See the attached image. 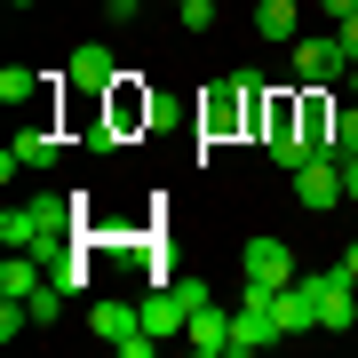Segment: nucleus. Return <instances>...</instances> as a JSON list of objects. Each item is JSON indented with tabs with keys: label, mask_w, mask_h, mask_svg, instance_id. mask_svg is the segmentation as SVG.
<instances>
[{
	"label": "nucleus",
	"mask_w": 358,
	"mask_h": 358,
	"mask_svg": "<svg viewBox=\"0 0 358 358\" xmlns=\"http://www.w3.org/2000/svg\"><path fill=\"white\" fill-rule=\"evenodd\" d=\"M8 152H16V159H24V167H48L56 152H64V136H56V128H24V136H16V143H8Z\"/></svg>",
	"instance_id": "nucleus-15"
},
{
	"label": "nucleus",
	"mask_w": 358,
	"mask_h": 358,
	"mask_svg": "<svg viewBox=\"0 0 358 358\" xmlns=\"http://www.w3.org/2000/svg\"><path fill=\"white\" fill-rule=\"evenodd\" d=\"M112 16H120V24H136V16H143V0H112Z\"/></svg>",
	"instance_id": "nucleus-22"
},
{
	"label": "nucleus",
	"mask_w": 358,
	"mask_h": 358,
	"mask_svg": "<svg viewBox=\"0 0 358 358\" xmlns=\"http://www.w3.org/2000/svg\"><path fill=\"white\" fill-rule=\"evenodd\" d=\"M263 80L255 72H231V80H215V88H207L199 96V136L207 143H223V136H239V128H255V120H263Z\"/></svg>",
	"instance_id": "nucleus-2"
},
{
	"label": "nucleus",
	"mask_w": 358,
	"mask_h": 358,
	"mask_svg": "<svg viewBox=\"0 0 358 358\" xmlns=\"http://www.w3.org/2000/svg\"><path fill=\"white\" fill-rule=\"evenodd\" d=\"M64 80H72L80 96H112V88H120V56L103 48V40H80L72 64H64Z\"/></svg>",
	"instance_id": "nucleus-8"
},
{
	"label": "nucleus",
	"mask_w": 358,
	"mask_h": 358,
	"mask_svg": "<svg viewBox=\"0 0 358 358\" xmlns=\"http://www.w3.org/2000/svg\"><path fill=\"white\" fill-rule=\"evenodd\" d=\"M294 80L303 88H334V80H350V48L334 32H303L294 40Z\"/></svg>",
	"instance_id": "nucleus-4"
},
{
	"label": "nucleus",
	"mask_w": 358,
	"mask_h": 358,
	"mask_svg": "<svg viewBox=\"0 0 358 358\" xmlns=\"http://www.w3.org/2000/svg\"><path fill=\"white\" fill-rule=\"evenodd\" d=\"M343 192H350V199H358V152H350V159H343Z\"/></svg>",
	"instance_id": "nucleus-23"
},
{
	"label": "nucleus",
	"mask_w": 358,
	"mask_h": 358,
	"mask_svg": "<svg viewBox=\"0 0 358 358\" xmlns=\"http://www.w3.org/2000/svg\"><path fill=\"white\" fill-rule=\"evenodd\" d=\"M334 271H343V279H350V287H358V239H350V247H343V263H334Z\"/></svg>",
	"instance_id": "nucleus-20"
},
{
	"label": "nucleus",
	"mask_w": 358,
	"mask_h": 358,
	"mask_svg": "<svg viewBox=\"0 0 358 358\" xmlns=\"http://www.w3.org/2000/svg\"><path fill=\"white\" fill-rule=\"evenodd\" d=\"M271 319H279V334H319V271H294L271 294Z\"/></svg>",
	"instance_id": "nucleus-5"
},
{
	"label": "nucleus",
	"mask_w": 358,
	"mask_h": 358,
	"mask_svg": "<svg viewBox=\"0 0 358 358\" xmlns=\"http://www.w3.org/2000/svg\"><path fill=\"white\" fill-rule=\"evenodd\" d=\"M8 8H40V0H8Z\"/></svg>",
	"instance_id": "nucleus-25"
},
{
	"label": "nucleus",
	"mask_w": 358,
	"mask_h": 358,
	"mask_svg": "<svg viewBox=\"0 0 358 358\" xmlns=\"http://www.w3.org/2000/svg\"><path fill=\"white\" fill-rule=\"evenodd\" d=\"M327 152H334V159H350V152H358V96H350V103H334V136H327Z\"/></svg>",
	"instance_id": "nucleus-17"
},
{
	"label": "nucleus",
	"mask_w": 358,
	"mask_h": 358,
	"mask_svg": "<svg viewBox=\"0 0 358 358\" xmlns=\"http://www.w3.org/2000/svg\"><path fill=\"white\" fill-rule=\"evenodd\" d=\"M40 80H48V72H32V64H8V72H0V103H8V112L40 103Z\"/></svg>",
	"instance_id": "nucleus-14"
},
{
	"label": "nucleus",
	"mask_w": 358,
	"mask_h": 358,
	"mask_svg": "<svg viewBox=\"0 0 358 358\" xmlns=\"http://www.w3.org/2000/svg\"><path fill=\"white\" fill-rule=\"evenodd\" d=\"M358 327V294L343 271H319V334H350Z\"/></svg>",
	"instance_id": "nucleus-11"
},
{
	"label": "nucleus",
	"mask_w": 358,
	"mask_h": 358,
	"mask_svg": "<svg viewBox=\"0 0 358 358\" xmlns=\"http://www.w3.org/2000/svg\"><path fill=\"white\" fill-rule=\"evenodd\" d=\"M255 32L294 48V40H303V8H294V0H255Z\"/></svg>",
	"instance_id": "nucleus-12"
},
{
	"label": "nucleus",
	"mask_w": 358,
	"mask_h": 358,
	"mask_svg": "<svg viewBox=\"0 0 358 358\" xmlns=\"http://www.w3.org/2000/svg\"><path fill=\"white\" fill-rule=\"evenodd\" d=\"M176 16H183L192 32H207V24H215V0H176Z\"/></svg>",
	"instance_id": "nucleus-18"
},
{
	"label": "nucleus",
	"mask_w": 358,
	"mask_h": 358,
	"mask_svg": "<svg viewBox=\"0 0 358 358\" xmlns=\"http://www.w3.org/2000/svg\"><path fill=\"white\" fill-rule=\"evenodd\" d=\"M247 287H255V294H279L287 279H294V247L287 239H271V231H263V239H247Z\"/></svg>",
	"instance_id": "nucleus-7"
},
{
	"label": "nucleus",
	"mask_w": 358,
	"mask_h": 358,
	"mask_svg": "<svg viewBox=\"0 0 358 358\" xmlns=\"http://www.w3.org/2000/svg\"><path fill=\"white\" fill-rule=\"evenodd\" d=\"M103 103H112L103 136H128V128H152V120H159V96H152V88H128V72H120V88L103 96Z\"/></svg>",
	"instance_id": "nucleus-9"
},
{
	"label": "nucleus",
	"mask_w": 358,
	"mask_h": 358,
	"mask_svg": "<svg viewBox=\"0 0 358 358\" xmlns=\"http://www.w3.org/2000/svg\"><path fill=\"white\" fill-rule=\"evenodd\" d=\"M319 8L334 16V24H343V16H358V0H319Z\"/></svg>",
	"instance_id": "nucleus-21"
},
{
	"label": "nucleus",
	"mask_w": 358,
	"mask_h": 358,
	"mask_svg": "<svg viewBox=\"0 0 358 358\" xmlns=\"http://www.w3.org/2000/svg\"><path fill=\"white\" fill-rule=\"evenodd\" d=\"M72 223H88L80 215V199H16V207H0V247H24V255H64V239H72Z\"/></svg>",
	"instance_id": "nucleus-1"
},
{
	"label": "nucleus",
	"mask_w": 358,
	"mask_h": 358,
	"mask_svg": "<svg viewBox=\"0 0 358 358\" xmlns=\"http://www.w3.org/2000/svg\"><path fill=\"white\" fill-rule=\"evenodd\" d=\"M334 40H343V48H350V64H358V16H343V24H334Z\"/></svg>",
	"instance_id": "nucleus-19"
},
{
	"label": "nucleus",
	"mask_w": 358,
	"mask_h": 358,
	"mask_svg": "<svg viewBox=\"0 0 358 358\" xmlns=\"http://www.w3.org/2000/svg\"><path fill=\"white\" fill-rule=\"evenodd\" d=\"M294 199H303L310 215H327V207H343V199H350V192H343V159H334V152L303 159V167H294Z\"/></svg>",
	"instance_id": "nucleus-6"
},
{
	"label": "nucleus",
	"mask_w": 358,
	"mask_h": 358,
	"mask_svg": "<svg viewBox=\"0 0 358 358\" xmlns=\"http://www.w3.org/2000/svg\"><path fill=\"white\" fill-rule=\"evenodd\" d=\"M183 343H192L199 358H231V310L215 303V294H207V303L192 310V327H183Z\"/></svg>",
	"instance_id": "nucleus-10"
},
{
	"label": "nucleus",
	"mask_w": 358,
	"mask_h": 358,
	"mask_svg": "<svg viewBox=\"0 0 358 358\" xmlns=\"http://www.w3.org/2000/svg\"><path fill=\"white\" fill-rule=\"evenodd\" d=\"M32 287H40V255H24V247H8V263H0V294H16V303H24Z\"/></svg>",
	"instance_id": "nucleus-13"
},
{
	"label": "nucleus",
	"mask_w": 358,
	"mask_h": 358,
	"mask_svg": "<svg viewBox=\"0 0 358 358\" xmlns=\"http://www.w3.org/2000/svg\"><path fill=\"white\" fill-rule=\"evenodd\" d=\"M343 88H350V96H358V64H350V80H343Z\"/></svg>",
	"instance_id": "nucleus-24"
},
{
	"label": "nucleus",
	"mask_w": 358,
	"mask_h": 358,
	"mask_svg": "<svg viewBox=\"0 0 358 358\" xmlns=\"http://www.w3.org/2000/svg\"><path fill=\"white\" fill-rule=\"evenodd\" d=\"M64 303H72V294L56 287V279H40V287L24 294V310H32V327H56V319H64Z\"/></svg>",
	"instance_id": "nucleus-16"
},
{
	"label": "nucleus",
	"mask_w": 358,
	"mask_h": 358,
	"mask_svg": "<svg viewBox=\"0 0 358 358\" xmlns=\"http://www.w3.org/2000/svg\"><path fill=\"white\" fill-rule=\"evenodd\" d=\"M255 136L271 143V167H287V176H294V167H303V159H319V143H310L303 136V96H263V120H255Z\"/></svg>",
	"instance_id": "nucleus-3"
}]
</instances>
